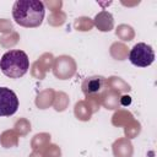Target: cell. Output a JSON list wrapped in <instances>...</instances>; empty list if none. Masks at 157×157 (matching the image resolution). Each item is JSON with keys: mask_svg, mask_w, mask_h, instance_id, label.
<instances>
[{"mask_svg": "<svg viewBox=\"0 0 157 157\" xmlns=\"http://www.w3.org/2000/svg\"><path fill=\"white\" fill-rule=\"evenodd\" d=\"M120 97H121L120 93H118L113 90L105 88L101 93V105L109 110L120 109Z\"/></svg>", "mask_w": 157, "mask_h": 157, "instance_id": "obj_9", "label": "cell"}, {"mask_svg": "<svg viewBox=\"0 0 157 157\" xmlns=\"http://www.w3.org/2000/svg\"><path fill=\"white\" fill-rule=\"evenodd\" d=\"M77 70V64L75 59L70 55H59L54 59V64L52 67L53 75L59 80H69L71 78Z\"/></svg>", "mask_w": 157, "mask_h": 157, "instance_id": "obj_4", "label": "cell"}, {"mask_svg": "<svg viewBox=\"0 0 157 157\" xmlns=\"http://www.w3.org/2000/svg\"><path fill=\"white\" fill-rule=\"evenodd\" d=\"M129 60L137 67H147L155 61V52L150 44L140 42L129 50Z\"/></svg>", "mask_w": 157, "mask_h": 157, "instance_id": "obj_3", "label": "cell"}, {"mask_svg": "<svg viewBox=\"0 0 157 157\" xmlns=\"http://www.w3.org/2000/svg\"><path fill=\"white\" fill-rule=\"evenodd\" d=\"M131 103V97L128 94H121L120 97V107L121 105H129Z\"/></svg>", "mask_w": 157, "mask_h": 157, "instance_id": "obj_30", "label": "cell"}, {"mask_svg": "<svg viewBox=\"0 0 157 157\" xmlns=\"http://www.w3.org/2000/svg\"><path fill=\"white\" fill-rule=\"evenodd\" d=\"M28 157H43V153L39 151H32V153Z\"/></svg>", "mask_w": 157, "mask_h": 157, "instance_id": "obj_31", "label": "cell"}, {"mask_svg": "<svg viewBox=\"0 0 157 157\" xmlns=\"http://www.w3.org/2000/svg\"><path fill=\"white\" fill-rule=\"evenodd\" d=\"M66 22V13L63 10L50 12L48 16V23L53 27H60Z\"/></svg>", "mask_w": 157, "mask_h": 157, "instance_id": "obj_22", "label": "cell"}, {"mask_svg": "<svg viewBox=\"0 0 157 157\" xmlns=\"http://www.w3.org/2000/svg\"><path fill=\"white\" fill-rule=\"evenodd\" d=\"M54 55L52 54V53H43L37 60L42 64V66L47 70V71H49V70H52V67H53V64H54Z\"/></svg>", "mask_w": 157, "mask_h": 157, "instance_id": "obj_26", "label": "cell"}, {"mask_svg": "<svg viewBox=\"0 0 157 157\" xmlns=\"http://www.w3.org/2000/svg\"><path fill=\"white\" fill-rule=\"evenodd\" d=\"M44 6H47L50 10V12L59 11L63 7V1H60V0H48V1L44 2Z\"/></svg>", "mask_w": 157, "mask_h": 157, "instance_id": "obj_29", "label": "cell"}, {"mask_svg": "<svg viewBox=\"0 0 157 157\" xmlns=\"http://www.w3.org/2000/svg\"><path fill=\"white\" fill-rule=\"evenodd\" d=\"M45 6L39 0H17L12 6L15 22L26 28L39 27L44 20Z\"/></svg>", "mask_w": 157, "mask_h": 157, "instance_id": "obj_1", "label": "cell"}, {"mask_svg": "<svg viewBox=\"0 0 157 157\" xmlns=\"http://www.w3.org/2000/svg\"><path fill=\"white\" fill-rule=\"evenodd\" d=\"M47 72H48V71L42 66V64H40L38 60H36V61L31 65V75H32L34 78H37V80H43V78L45 77Z\"/></svg>", "mask_w": 157, "mask_h": 157, "instance_id": "obj_24", "label": "cell"}, {"mask_svg": "<svg viewBox=\"0 0 157 157\" xmlns=\"http://www.w3.org/2000/svg\"><path fill=\"white\" fill-rule=\"evenodd\" d=\"M131 120H134V115L131 112L126 109H117L112 117V125L117 128H124Z\"/></svg>", "mask_w": 157, "mask_h": 157, "instance_id": "obj_14", "label": "cell"}, {"mask_svg": "<svg viewBox=\"0 0 157 157\" xmlns=\"http://www.w3.org/2000/svg\"><path fill=\"white\" fill-rule=\"evenodd\" d=\"M105 86L107 88L113 90L120 94H125L131 91L130 85L119 76H109L108 78H105Z\"/></svg>", "mask_w": 157, "mask_h": 157, "instance_id": "obj_11", "label": "cell"}, {"mask_svg": "<svg viewBox=\"0 0 157 157\" xmlns=\"http://www.w3.org/2000/svg\"><path fill=\"white\" fill-rule=\"evenodd\" d=\"M12 31H13L12 22L7 18H0V32L4 33V34H7Z\"/></svg>", "mask_w": 157, "mask_h": 157, "instance_id": "obj_28", "label": "cell"}, {"mask_svg": "<svg viewBox=\"0 0 157 157\" xmlns=\"http://www.w3.org/2000/svg\"><path fill=\"white\" fill-rule=\"evenodd\" d=\"M93 112L91 109V107L88 105V103L85 99H81L78 102L75 103L74 107V115L76 117V119H78L80 121H88L92 117Z\"/></svg>", "mask_w": 157, "mask_h": 157, "instance_id": "obj_12", "label": "cell"}, {"mask_svg": "<svg viewBox=\"0 0 157 157\" xmlns=\"http://www.w3.org/2000/svg\"><path fill=\"white\" fill-rule=\"evenodd\" d=\"M17 94L7 87H0V117H11L17 112Z\"/></svg>", "mask_w": 157, "mask_h": 157, "instance_id": "obj_5", "label": "cell"}, {"mask_svg": "<svg viewBox=\"0 0 157 157\" xmlns=\"http://www.w3.org/2000/svg\"><path fill=\"white\" fill-rule=\"evenodd\" d=\"M54 97H55V91L53 88H45L43 91H40L37 97H36V107L38 109H48L49 107L53 105L54 102Z\"/></svg>", "mask_w": 157, "mask_h": 157, "instance_id": "obj_10", "label": "cell"}, {"mask_svg": "<svg viewBox=\"0 0 157 157\" xmlns=\"http://www.w3.org/2000/svg\"><path fill=\"white\" fill-rule=\"evenodd\" d=\"M121 4L125 5V6H132V5H137L139 1H135V2H121Z\"/></svg>", "mask_w": 157, "mask_h": 157, "instance_id": "obj_32", "label": "cell"}, {"mask_svg": "<svg viewBox=\"0 0 157 157\" xmlns=\"http://www.w3.org/2000/svg\"><path fill=\"white\" fill-rule=\"evenodd\" d=\"M105 88H107L105 77L98 76V75L86 77L81 85V90H82V93L85 94V97L93 96V94H101Z\"/></svg>", "mask_w": 157, "mask_h": 157, "instance_id": "obj_6", "label": "cell"}, {"mask_svg": "<svg viewBox=\"0 0 157 157\" xmlns=\"http://www.w3.org/2000/svg\"><path fill=\"white\" fill-rule=\"evenodd\" d=\"M43 157H61V148L56 144H49L43 151Z\"/></svg>", "mask_w": 157, "mask_h": 157, "instance_id": "obj_25", "label": "cell"}, {"mask_svg": "<svg viewBox=\"0 0 157 157\" xmlns=\"http://www.w3.org/2000/svg\"><path fill=\"white\" fill-rule=\"evenodd\" d=\"M85 101H86V102L88 103V105L91 107V109H92L93 114H94L96 112H98V110H99V108L102 107V105H101V94L87 96V97L85 98Z\"/></svg>", "mask_w": 157, "mask_h": 157, "instance_id": "obj_27", "label": "cell"}, {"mask_svg": "<svg viewBox=\"0 0 157 157\" xmlns=\"http://www.w3.org/2000/svg\"><path fill=\"white\" fill-rule=\"evenodd\" d=\"M1 72L10 78H20L25 76L29 69L28 55L21 49L6 52L0 59Z\"/></svg>", "mask_w": 157, "mask_h": 157, "instance_id": "obj_2", "label": "cell"}, {"mask_svg": "<svg viewBox=\"0 0 157 157\" xmlns=\"http://www.w3.org/2000/svg\"><path fill=\"white\" fill-rule=\"evenodd\" d=\"M18 40H20V34L15 31L0 37V44L4 48H12L18 43Z\"/></svg>", "mask_w": 157, "mask_h": 157, "instance_id": "obj_23", "label": "cell"}, {"mask_svg": "<svg viewBox=\"0 0 157 157\" xmlns=\"http://www.w3.org/2000/svg\"><path fill=\"white\" fill-rule=\"evenodd\" d=\"M115 36L124 43V42H130L135 38V31L130 25L121 23L115 28Z\"/></svg>", "mask_w": 157, "mask_h": 157, "instance_id": "obj_17", "label": "cell"}, {"mask_svg": "<svg viewBox=\"0 0 157 157\" xmlns=\"http://www.w3.org/2000/svg\"><path fill=\"white\" fill-rule=\"evenodd\" d=\"M94 27L93 25V20L87 17V16H81V17H77L75 21H74V28L76 31H80V32H87V31H91L92 28Z\"/></svg>", "mask_w": 157, "mask_h": 157, "instance_id": "obj_20", "label": "cell"}, {"mask_svg": "<svg viewBox=\"0 0 157 157\" xmlns=\"http://www.w3.org/2000/svg\"><path fill=\"white\" fill-rule=\"evenodd\" d=\"M18 134L13 130V129H9L5 130L0 134V144L4 148H12V147H17L18 145Z\"/></svg>", "mask_w": 157, "mask_h": 157, "instance_id": "obj_15", "label": "cell"}, {"mask_svg": "<svg viewBox=\"0 0 157 157\" xmlns=\"http://www.w3.org/2000/svg\"><path fill=\"white\" fill-rule=\"evenodd\" d=\"M112 152L114 157H132L134 146L131 141L126 137L117 139L112 145Z\"/></svg>", "mask_w": 157, "mask_h": 157, "instance_id": "obj_7", "label": "cell"}, {"mask_svg": "<svg viewBox=\"0 0 157 157\" xmlns=\"http://www.w3.org/2000/svg\"><path fill=\"white\" fill-rule=\"evenodd\" d=\"M13 130L18 134L20 137H23V136H27L31 130H32V125H31V121L26 118H20L15 121L13 124Z\"/></svg>", "mask_w": 157, "mask_h": 157, "instance_id": "obj_19", "label": "cell"}, {"mask_svg": "<svg viewBox=\"0 0 157 157\" xmlns=\"http://www.w3.org/2000/svg\"><path fill=\"white\" fill-rule=\"evenodd\" d=\"M93 25L101 32H110L114 28V17L109 11L102 10L94 16Z\"/></svg>", "mask_w": 157, "mask_h": 157, "instance_id": "obj_8", "label": "cell"}, {"mask_svg": "<svg viewBox=\"0 0 157 157\" xmlns=\"http://www.w3.org/2000/svg\"><path fill=\"white\" fill-rule=\"evenodd\" d=\"M69 103H70V98H69V96L65 92H63V91H55L53 108L56 112H64V110H66V108L69 107Z\"/></svg>", "mask_w": 157, "mask_h": 157, "instance_id": "obj_18", "label": "cell"}, {"mask_svg": "<svg viewBox=\"0 0 157 157\" xmlns=\"http://www.w3.org/2000/svg\"><path fill=\"white\" fill-rule=\"evenodd\" d=\"M109 54L114 60H126L129 56V48L123 42H114L109 48Z\"/></svg>", "mask_w": 157, "mask_h": 157, "instance_id": "obj_13", "label": "cell"}, {"mask_svg": "<svg viewBox=\"0 0 157 157\" xmlns=\"http://www.w3.org/2000/svg\"><path fill=\"white\" fill-rule=\"evenodd\" d=\"M52 135L49 132H39L36 134L31 140V148L32 151H39L42 152L49 144H50Z\"/></svg>", "mask_w": 157, "mask_h": 157, "instance_id": "obj_16", "label": "cell"}, {"mask_svg": "<svg viewBox=\"0 0 157 157\" xmlns=\"http://www.w3.org/2000/svg\"><path fill=\"white\" fill-rule=\"evenodd\" d=\"M141 132V124L140 121L137 120H131L130 123H128L125 126H124V135L126 139L131 140V139H135L137 137V135Z\"/></svg>", "mask_w": 157, "mask_h": 157, "instance_id": "obj_21", "label": "cell"}]
</instances>
